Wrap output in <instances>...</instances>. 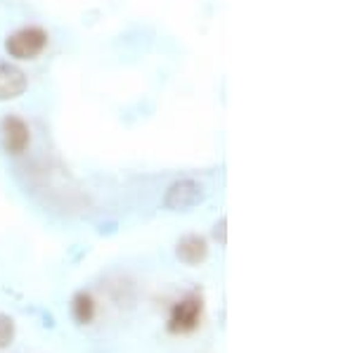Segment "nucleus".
<instances>
[{"instance_id": "nucleus-1", "label": "nucleus", "mask_w": 355, "mask_h": 353, "mask_svg": "<svg viewBox=\"0 0 355 353\" xmlns=\"http://www.w3.org/2000/svg\"><path fill=\"white\" fill-rule=\"evenodd\" d=\"M48 43H50L48 31L43 26L29 24L5 36L3 46L8 57L15 59V62H33V59H38L46 53Z\"/></svg>"}, {"instance_id": "nucleus-2", "label": "nucleus", "mask_w": 355, "mask_h": 353, "mask_svg": "<svg viewBox=\"0 0 355 353\" xmlns=\"http://www.w3.org/2000/svg\"><path fill=\"white\" fill-rule=\"evenodd\" d=\"M204 320V296L202 292H187L178 299L169 311L166 330L175 336H185L199 330Z\"/></svg>"}, {"instance_id": "nucleus-3", "label": "nucleus", "mask_w": 355, "mask_h": 353, "mask_svg": "<svg viewBox=\"0 0 355 353\" xmlns=\"http://www.w3.org/2000/svg\"><path fill=\"white\" fill-rule=\"evenodd\" d=\"M209 197V190L197 178H178L164 192V209L171 213H187L204 204Z\"/></svg>"}, {"instance_id": "nucleus-4", "label": "nucleus", "mask_w": 355, "mask_h": 353, "mask_svg": "<svg viewBox=\"0 0 355 353\" xmlns=\"http://www.w3.org/2000/svg\"><path fill=\"white\" fill-rule=\"evenodd\" d=\"M31 147V128L19 114L0 117V150L8 157H21Z\"/></svg>"}, {"instance_id": "nucleus-5", "label": "nucleus", "mask_w": 355, "mask_h": 353, "mask_svg": "<svg viewBox=\"0 0 355 353\" xmlns=\"http://www.w3.org/2000/svg\"><path fill=\"white\" fill-rule=\"evenodd\" d=\"M29 88V76L10 59H0V102L19 100Z\"/></svg>"}, {"instance_id": "nucleus-6", "label": "nucleus", "mask_w": 355, "mask_h": 353, "mask_svg": "<svg viewBox=\"0 0 355 353\" xmlns=\"http://www.w3.org/2000/svg\"><path fill=\"white\" fill-rule=\"evenodd\" d=\"M175 258L182 266L197 268L209 258V242L204 235H185L175 242Z\"/></svg>"}, {"instance_id": "nucleus-7", "label": "nucleus", "mask_w": 355, "mask_h": 353, "mask_svg": "<svg viewBox=\"0 0 355 353\" xmlns=\"http://www.w3.org/2000/svg\"><path fill=\"white\" fill-rule=\"evenodd\" d=\"M95 313H97V306H95V299L93 294L88 292H76L74 299H71V316L79 325H90L95 320Z\"/></svg>"}, {"instance_id": "nucleus-8", "label": "nucleus", "mask_w": 355, "mask_h": 353, "mask_svg": "<svg viewBox=\"0 0 355 353\" xmlns=\"http://www.w3.org/2000/svg\"><path fill=\"white\" fill-rule=\"evenodd\" d=\"M17 336V325L15 320L8 316V313H0V349H8L12 346Z\"/></svg>"}, {"instance_id": "nucleus-9", "label": "nucleus", "mask_w": 355, "mask_h": 353, "mask_svg": "<svg viewBox=\"0 0 355 353\" xmlns=\"http://www.w3.org/2000/svg\"><path fill=\"white\" fill-rule=\"evenodd\" d=\"M213 240L218 242L220 247L227 245V218L225 216H220L218 223L213 225Z\"/></svg>"}, {"instance_id": "nucleus-10", "label": "nucleus", "mask_w": 355, "mask_h": 353, "mask_svg": "<svg viewBox=\"0 0 355 353\" xmlns=\"http://www.w3.org/2000/svg\"><path fill=\"white\" fill-rule=\"evenodd\" d=\"M99 233H107V235H112V233H116V223H107V225H102V228H99Z\"/></svg>"}]
</instances>
